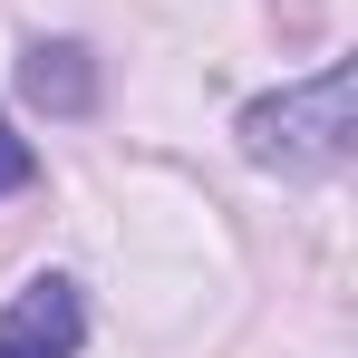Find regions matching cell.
Returning <instances> with one entry per match:
<instances>
[{
	"instance_id": "obj_2",
	"label": "cell",
	"mask_w": 358,
	"mask_h": 358,
	"mask_svg": "<svg viewBox=\"0 0 358 358\" xmlns=\"http://www.w3.org/2000/svg\"><path fill=\"white\" fill-rule=\"evenodd\" d=\"M78 329H87V310H78V281L39 271L29 291L0 310V358H78Z\"/></svg>"
},
{
	"instance_id": "obj_1",
	"label": "cell",
	"mask_w": 358,
	"mask_h": 358,
	"mask_svg": "<svg viewBox=\"0 0 358 358\" xmlns=\"http://www.w3.org/2000/svg\"><path fill=\"white\" fill-rule=\"evenodd\" d=\"M358 136V68H320L281 97H252L242 107V155L271 165V175H329Z\"/></svg>"
},
{
	"instance_id": "obj_3",
	"label": "cell",
	"mask_w": 358,
	"mask_h": 358,
	"mask_svg": "<svg viewBox=\"0 0 358 358\" xmlns=\"http://www.w3.org/2000/svg\"><path fill=\"white\" fill-rule=\"evenodd\" d=\"M20 97L49 107V117H87V107H97L87 49H78V39H29V49H20Z\"/></svg>"
},
{
	"instance_id": "obj_4",
	"label": "cell",
	"mask_w": 358,
	"mask_h": 358,
	"mask_svg": "<svg viewBox=\"0 0 358 358\" xmlns=\"http://www.w3.org/2000/svg\"><path fill=\"white\" fill-rule=\"evenodd\" d=\"M29 175H39V155H29V136H10V117H0V194H20Z\"/></svg>"
}]
</instances>
